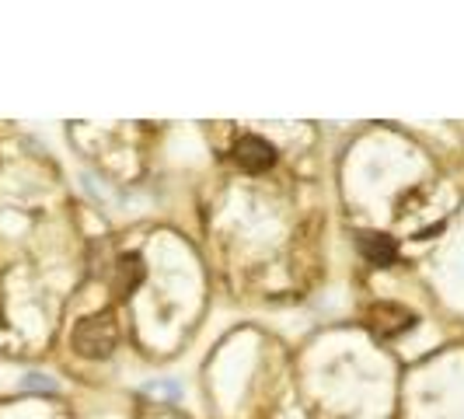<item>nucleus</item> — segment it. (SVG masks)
<instances>
[{
    "label": "nucleus",
    "instance_id": "nucleus-1",
    "mask_svg": "<svg viewBox=\"0 0 464 419\" xmlns=\"http://www.w3.org/2000/svg\"><path fill=\"white\" fill-rule=\"evenodd\" d=\"M119 343V326H116V315L112 311H98V315H88L81 318L73 332H70V346L77 356L84 360H102L109 356Z\"/></svg>",
    "mask_w": 464,
    "mask_h": 419
},
{
    "label": "nucleus",
    "instance_id": "nucleus-2",
    "mask_svg": "<svg viewBox=\"0 0 464 419\" xmlns=\"http://www.w3.org/2000/svg\"><path fill=\"white\" fill-rule=\"evenodd\" d=\"M367 322H371L373 336H381V339H395V336H401V332H409V328L416 326V315H412L409 307H401V304L381 301L367 311Z\"/></svg>",
    "mask_w": 464,
    "mask_h": 419
},
{
    "label": "nucleus",
    "instance_id": "nucleus-3",
    "mask_svg": "<svg viewBox=\"0 0 464 419\" xmlns=\"http://www.w3.org/2000/svg\"><path fill=\"white\" fill-rule=\"evenodd\" d=\"M234 161L241 164L245 171H252V175H258V171H266V168H273L276 164V147L269 143V140L262 137H241L237 143H234Z\"/></svg>",
    "mask_w": 464,
    "mask_h": 419
},
{
    "label": "nucleus",
    "instance_id": "nucleus-4",
    "mask_svg": "<svg viewBox=\"0 0 464 419\" xmlns=\"http://www.w3.org/2000/svg\"><path fill=\"white\" fill-rule=\"evenodd\" d=\"M356 245H360V256L367 258L371 266H392L398 256V245L392 234L363 231L360 238H356Z\"/></svg>",
    "mask_w": 464,
    "mask_h": 419
},
{
    "label": "nucleus",
    "instance_id": "nucleus-5",
    "mask_svg": "<svg viewBox=\"0 0 464 419\" xmlns=\"http://www.w3.org/2000/svg\"><path fill=\"white\" fill-rule=\"evenodd\" d=\"M140 279H143V262H140V256L119 258V290H122V294L137 290Z\"/></svg>",
    "mask_w": 464,
    "mask_h": 419
},
{
    "label": "nucleus",
    "instance_id": "nucleus-6",
    "mask_svg": "<svg viewBox=\"0 0 464 419\" xmlns=\"http://www.w3.org/2000/svg\"><path fill=\"white\" fill-rule=\"evenodd\" d=\"M22 388H35V392H56V381L46 374H24Z\"/></svg>",
    "mask_w": 464,
    "mask_h": 419
}]
</instances>
